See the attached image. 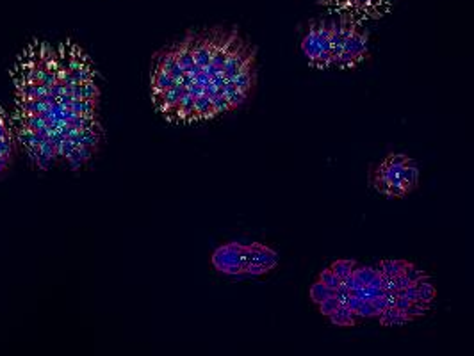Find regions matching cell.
Wrapping results in <instances>:
<instances>
[{"mask_svg":"<svg viewBox=\"0 0 474 356\" xmlns=\"http://www.w3.org/2000/svg\"><path fill=\"white\" fill-rule=\"evenodd\" d=\"M211 264L219 275L230 278H244L248 269V244L232 241L214 249Z\"/></svg>","mask_w":474,"mask_h":356,"instance_id":"cell-1","label":"cell"},{"mask_svg":"<svg viewBox=\"0 0 474 356\" xmlns=\"http://www.w3.org/2000/svg\"><path fill=\"white\" fill-rule=\"evenodd\" d=\"M278 265V253L262 242L248 244V269L246 276H264Z\"/></svg>","mask_w":474,"mask_h":356,"instance_id":"cell-2","label":"cell"},{"mask_svg":"<svg viewBox=\"0 0 474 356\" xmlns=\"http://www.w3.org/2000/svg\"><path fill=\"white\" fill-rule=\"evenodd\" d=\"M344 52H348V54L352 55L357 66L367 59V55H369V36H367V31L358 25V22L355 24V27H353L349 37L346 39Z\"/></svg>","mask_w":474,"mask_h":356,"instance_id":"cell-3","label":"cell"},{"mask_svg":"<svg viewBox=\"0 0 474 356\" xmlns=\"http://www.w3.org/2000/svg\"><path fill=\"white\" fill-rule=\"evenodd\" d=\"M301 50H303L305 57L308 62H314L321 54V45H319V20H311L308 24V31L305 34L303 41H301Z\"/></svg>","mask_w":474,"mask_h":356,"instance_id":"cell-4","label":"cell"},{"mask_svg":"<svg viewBox=\"0 0 474 356\" xmlns=\"http://www.w3.org/2000/svg\"><path fill=\"white\" fill-rule=\"evenodd\" d=\"M330 322L334 326H339V328H352V326H357L358 321L362 319L358 316V312H352L346 305H341L330 317Z\"/></svg>","mask_w":474,"mask_h":356,"instance_id":"cell-5","label":"cell"},{"mask_svg":"<svg viewBox=\"0 0 474 356\" xmlns=\"http://www.w3.org/2000/svg\"><path fill=\"white\" fill-rule=\"evenodd\" d=\"M398 177L401 180L403 187H405L408 193H412V191L419 185V166H417L416 160L410 159L408 164L398 173Z\"/></svg>","mask_w":474,"mask_h":356,"instance_id":"cell-6","label":"cell"},{"mask_svg":"<svg viewBox=\"0 0 474 356\" xmlns=\"http://www.w3.org/2000/svg\"><path fill=\"white\" fill-rule=\"evenodd\" d=\"M378 319H380V324L385 326V328H390V326H403V324H406V322H412L403 310L394 308V306H389V308L383 310L378 316Z\"/></svg>","mask_w":474,"mask_h":356,"instance_id":"cell-7","label":"cell"},{"mask_svg":"<svg viewBox=\"0 0 474 356\" xmlns=\"http://www.w3.org/2000/svg\"><path fill=\"white\" fill-rule=\"evenodd\" d=\"M177 82H180V80L173 78L168 71H164L162 68H152V91L154 93L166 91V89L173 88Z\"/></svg>","mask_w":474,"mask_h":356,"instance_id":"cell-8","label":"cell"},{"mask_svg":"<svg viewBox=\"0 0 474 356\" xmlns=\"http://www.w3.org/2000/svg\"><path fill=\"white\" fill-rule=\"evenodd\" d=\"M410 265V260H380L376 265V271L389 276H398L406 271Z\"/></svg>","mask_w":474,"mask_h":356,"instance_id":"cell-9","label":"cell"},{"mask_svg":"<svg viewBox=\"0 0 474 356\" xmlns=\"http://www.w3.org/2000/svg\"><path fill=\"white\" fill-rule=\"evenodd\" d=\"M357 265H358V262L355 260V258H339V260L332 262L330 269L339 276V278H341V282H344V280L348 278L353 271H355Z\"/></svg>","mask_w":474,"mask_h":356,"instance_id":"cell-10","label":"cell"},{"mask_svg":"<svg viewBox=\"0 0 474 356\" xmlns=\"http://www.w3.org/2000/svg\"><path fill=\"white\" fill-rule=\"evenodd\" d=\"M195 109L200 116V119H212L218 116L214 106H212V98H209L207 95H201L195 98Z\"/></svg>","mask_w":474,"mask_h":356,"instance_id":"cell-11","label":"cell"},{"mask_svg":"<svg viewBox=\"0 0 474 356\" xmlns=\"http://www.w3.org/2000/svg\"><path fill=\"white\" fill-rule=\"evenodd\" d=\"M308 296H311L312 303L314 305H319L321 301H324L326 298H332V296H335V290L330 287H326L323 282H314L311 285V288H308Z\"/></svg>","mask_w":474,"mask_h":356,"instance_id":"cell-12","label":"cell"},{"mask_svg":"<svg viewBox=\"0 0 474 356\" xmlns=\"http://www.w3.org/2000/svg\"><path fill=\"white\" fill-rule=\"evenodd\" d=\"M416 287H417V294H419V301H424V303L435 301L437 287L430 282V276L424 278V280H421V282H417Z\"/></svg>","mask_w":474,"mask_h":356,"instance_id":"cell-13","label":"cell"},{"mask_svg":"<svg viewBox=\"0 0 474 356\" xmlns=\"http://www.w3.org/2000/svg\"><path fill=\"white\" fill-rule=\"evenodd\" d=\"M431 308V303H424V301H412L408 305V308L405 310V313L408 316L410 321H416V319H421V317H424L428 312H430Z\"/></svg>","mask_w":474,"mask_h":356,"instance_id":"cell-14","label":"cell"},{"mask_svg":"<svg viewBox=\"0 0 474 356\" xmlns=\"http://www.w3.org/2000/svg\"><path fill=\"white\" fill-rule=\"evenodd\" d=\"M317 280H319V282H323L324 285H326V287L334 288V290H335V288L339 287V285L342 283V282H341V278H339V276L335 275V273L332 271L330 267L323 269V271L319 273V276H317Z\"/></svg>","mask_w":474,"mask_h":356,"instance_id":"cell-15","label":"cell"},{"mask_svg":"<svg viewBox=\"0 0 474 356\" xmlns=\"http://www.w3.org/2000/svg\"><path fill=\"white\" fill-rule=\"evenodd\" d=\"M341 306V303L337 301V298L335 296H332V298H326L324 301H321L319 305H317V308H319V313L324 317H330L332 313L335 312V310Z\"/></svg>","mask_w":474,"mask_h":356,"instance_id":"cell-16","label":"cell"},{"mask_svg":"<svg viewBox=\"0 0 474 356\" xmlns=\"http://www.w3.org/2000/svg\"><path fill=\"white\" fill-rule=\"evenodd\" d=\"M405 275L408 276V280L412 283H417V282H421V280H424V278H428V273L426 271H423V269H419L417 267L414 262H410V265L406 267V271H405Z\"/></svg>","mask_w":474,"mask_h":356,"instance_id":"cell-17","label":"cell"},{"mask_svg":"<svg viewBox=\"0 0 474 356\" xmlns=\"http://www.w3.org/2000/svg\"><path fill=\"white\" fill-rule=\"evenodd\" d=\"M100 96V89L95 86V82L89 80L82 84V98L84 100H98Z\"/></svg>","mask_w":474,"mask_h":356,"instance_id":"cell-18","label":"cell"},{"mask_svg":"<svg viewBox=\"0 0 474 356\" xmlns=\"http://www.w3.org/2000/svg\"><path fill=\"white\" fill-rule=\"evenodd\" d=\"M358 316H360L362 319H375V317L380 316V312L375 308L373 301H364L360 306V310H358Z\"/></svg>","mask_w":474,"mask_h":356,"instance_id":"cell-19","label":"cell"},{"mask_svg":"<svg viewBox=\"0 0 474 356\" xmlns=\"http://www.w3.org/2000/svg\"><path fill=\"white\" fill-rule=\"evenodd\" d=\"M248 95L250 93H246V91H241V89H236V91L232 93L230 96H226L229 98V102H230V106H232V109H239L242 106V103L248 100Z\"/></svg>","mask_w":474,"mask_h":356,"instance_id":"cell-20","label":"cell"},{"mask_svg":"<svg viewBox=\"0 0 474 356\" xmlns=\"http://www.w3.org/2000/svg\"><path fill=\"white\" fill-rule=\"evenodd\" d=\"M212 106H214L216 112H218V116H219V114H223V112L234 111L226 96H214V98H212Z\"/></svg>","mask_w":474,"mask_h":356,"instance_id":"cell-21","label":"cell"},{"mask_svg":"<svg viewBox=\"0 0 474 356\" xmlns=\"http://www.w3.org/2000/svg\"><path fill=\"white\" fill-rule=\"evenodd\" d=\"M349 296H352V290H349V287L346 283H341L337 288H335V298H337V301L341 303V305H346V301L349 299Z\"/></svg>","mask_w":474,"mask_h":356,"instance_id":"cell-22","label":"cell"},{"mask_svg":"<svg viewBox=\"0 0 474 356\" xmlns=\"http://www.w3.org/2000/svg\"><path fill=\"white\" fill-rule=\"evenodd\" d=\"M66 162H68V166H70V170H73V171H77V170H80V166L84 164V160L80 159V155H79V152H77V148L73 150V153L72 155L66 159Z\"/></svg>","mask_w":474,"mask_h":356,"instance_id":"cell-23","label":"cell"},{"mask_svg":"<svg viewBox=\"0 0 474 356\" xmlns=\"http://www.w3.org/2000/svg\"><path fill=\"white\" fill-rule=\"evenodd\" d=\"M57 80V75L54 73V71H50V70H43L41 71V84L43 86H47V88H50L54 82Z\"/></svg>","mask_w":474,"mask_h":356,"instance_id":"cell-24","label":"cell"},{"mask_svg":"<svg viewBox=\"0 0 474 356\" xmlns=\"http://www.w3.org/2000/svg\"><path fill=\"white\" fill-rule=\"evenodd\" d=\"M77 152H79L80 159L84 160V164H86V162H89V160H91L93 153H95V148H91V146L80 144V146H77Z\"/></svg>","mask_w":474,"mask_h":356,"instance_id":"cell-25","label":"cell"},{"mask_svg":"<svg viewBox=\"0 0 474 356\" xmlns=\"http://www.w3.org/2000/svg\"><path fill=\"white\" fill-rule=\"evenodd\" d=\"M394 285H396V290H403V288L410 287V285H414L412 282L408 280V276L403 273V275H398L394 276Z\"/></svg>","mask_w":474,"mask_h":356,"instance_id":"cell-26","label":"cell"},{"mask_svg":"<svg viewBox=\"0 0 474 356\" xmlns=\"http://www.w3.org/2000/svg\"><path fill=\"white\" fill-rule=\"evenodd\" d=\"M373 305H375V308L378 310L380 313H382L383 310L389 308V306H390V305H389V298H387L385 294H383V296H378V298L373 299Z\"/></svg>","mask_w":474,"mask_h":356,"instance_id":"cell-27","label":"cell"},{"mask_svg":"<svg viewBox=\"0 0 474 356\" xmlns=\"http://www.w3.org/2000/svg\"><path fill=\"white\" fill-rule=\"evenodd\" d=\"M52 162H54V160H52L50 157H48V155H45L43 152H39V155H38V162H36V166H38L39 170H43V171L50 170Z\"/></svg>","mask_w":474,"mask_h":356,"instance_id":"cell-28","label":"cell"},{"mask_svg":"<svg viewBox=\"0 0 474 356\" xmlns=\"http://www.w3.org/2000/svg\"><path fill=\"white\" fill-rule=\"evenodd\" d=\"M362 303H364V301H362V299L358 298V296L352 294V296H349L348 301H346V306H348V308L352 310V312H358V310H360V306H362Z\"/></svg>","mask_w":474,"mask_h":356,"instance_id":"cell-29","label":"cell"},{"mask_svg":"<svg viewBox=\"0 0 474 356\" xmlns=\"http://www.w3.org/2000/svg\"><path fill=\"white\" fill-rule=\"evenodd\" d=\"M48 93H50V95H54V96H57V98H59V96H61L63 93H65V82L59 80V78H57V80H55L54 84L50 86Z\"/></svg>","mask_w":474,"mask_h":356,"instance_id":"cell-30","label":"cell"},{"mask_svg":"<svg viewBox=\"0 0 474 356\" xmlns=\"http://www.w3.org/2000/svg\"><path fill=\"white\" fill-rule=\"evenodd\" d=\"M410 303H412L410 299L403 298V296H396V298H394V308H399V310H403V312H405V310L408 308Z\"/></svg>","mask_w":474,"mask_h":356,"instance_id":"cell-31","label":"cell"},{"mask_svg":"<svg viewBox=\"0 0 474 356\" xmlns=\"http://www.w3.org/2000/svg\"><path fill=\"white\" fill-rule=\"evenodd\" d=\"M189 95L193 96V98H198V96L203 95V86L198 84V82H193V86H189Z\"/></svg>","mask_w":474,"mask_h":356,"instance_id":"cell-32","label":"cell"},{"mask_svg":"<svg viewBox=\"0 0 474 356\" xmlns=\"http://www.w3.org/2000/svg\"><path fill=\"white\" fill-rule=\"evenodd\" d=\"M203 95H207L209 98H214V96L218 95V88H216V86L212 84V80L209 82L207 86H203Z\"/></svg>","mask_w":474,"mask_h":356,"instance_id":"cell-33","label":"cell"},{"mask_svg":"<svg viewBox=\"0 0 474 356\" xmlns=\"http://www.w3.org/2000/svg\"><path fill=\"white\" fill-rule=\"evenodd\" d=\"M72 109H73V112H75V114H82V112H84V98L73 100Z\"/></svg>","mask_w":474,"mask_h":356,"instance_id":"cell-34","label":"cell"},{"mask_svg":"<svg viewBox=\"0 0 474 356\" xmlns=\"http://www.w3.org/2000/svg\"><path fill=\"white\" fill-rule=\"evenodd\" d=\"M59 102H61L65 107H70L73 103V96L70 95V93H63V95L59 96Z\"/></svg>","mask_w":474,"mask_h":356,"instance_id":"cell-35","label":"cell"},{"mask_svg":"<svg viewBox=\"0 0 474 356\" xmlns=\"http://www.w3.org/2000/svg\"><path fill=\"white\" fill-rule=\"evenodd\" d=\"M193 82H195V77H193L191 73H184V77L180 78V84L184 86V88H189V86H193Z\"/></svg>","mask_w":474,"mask_h":356,"instance_id":"cell-36","label":"cell"},{"mask_svg":"<svg viewBox=\"0 0 474 356\" xmlns=\"http://www.w3.org/2000/svg\"><path fill=\"white\" fill-rule=\"evenodd\" d=\"M72 95H73V100H79V98H82V84H73V91H72Z\"/></svg>","mask_w":474,"mask_h":356,"instance_id":"cell-37","label":"cell"}]
</instances>
